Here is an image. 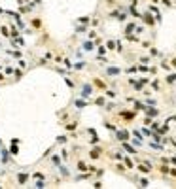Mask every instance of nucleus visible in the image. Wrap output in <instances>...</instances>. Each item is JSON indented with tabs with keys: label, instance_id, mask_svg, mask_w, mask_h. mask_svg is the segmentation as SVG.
<instances>
[{
	"label": "nucleus",
	"instance_id": "obj_1",
	"mask_svg": "<svg viewBox=\"0 0 176 189\" xmlns=\"http://www.w3.org/2000/svg\"><path fill=\"white\" fill-rule=\"evenodd\" d=\"M142 19H144V23H146V25H151V27L155 25V19L151 17V12H150V13H144V15H142Z\"/></svg>",
	"mask_w": 176,
	"mask_h": 189
},
{
	"label": "nucleus",
	"instance_id": "obj_2",
	"mask_svg": "<svg viewBox=\"0 0 176 189\" xmlns=\"http://www.w3.org/2000/svg\"><path fill=\"white\" fill-rule=\"evenodd\" d=\"M116 134H117V138H119L121 142H127V140H129V132H127V130H116Z\"/></svg>",
	"mask_w": 176,
	"mask_h": 189
},
{
	"label": "nucleus",
	"instance_id": "obj_3",
	"mask_svg": "<svg viewBox=\"0 0 176 189\" xmlns=\"http://www.w3.org/2000/svg\"><path fill=\"white\" fill-rule=\"evenodd\" d=\"M144 112H146V114H148V115H150V117H157V114H159V112H157V110H155V108H146V110H144Z\"/></svg>",
	"mask_w": 176,
	"mask_h": 189
},
{
	"label": "nucleus",
	"instance_id": "obj_4",
	"mask_svg": "<svg viewBox=\"0 0 176 189\" xmlns=\"http://www.w3.org/2000/svg\"><path fill=\"white\" fill-rule=\"evenodd\" d=\"M91 95V85H84V91H81V96L87 98V96Z\"/></svg>",
	"mask_w": 176,
	"mask_h": 189
},
{
	"label": "nucleus",
	"instance_id": "obj_5",
	"mask_svg": "<svg viewBox=\"0 0 176 189\" xmlns=\"http://www.w3.org/2000/svg\"><path fill=\"white\" fill-rule=\"evenodd\" d=\"M123 149H127V151H129V153H136V149H134L133 146H129V144H127V142H123Z\"/></svg>",
	"mask_w": 176,
	"mask_h": 189
},
{
	"label": "nucleus",
	"instance_id": "obj_6",
	"mask_svg": "<svg viewBox=\"0 0 176 189\" xmlns=\"http://www.w3.org/2000/svg\"><path fill=\"white\" fill-rule=\"evenodd\" d=\"M138 170L142 172V174H150V168L148 166H142V164H138Z\"/></svg>",
	"mask_w": 176,
	"mask_h": 189
},
{
	"label": "nucleus",
	"instance_id": "obj_7",
	"mask_svg": "<svg viewBox=\"0 0 176 189\" xmlns=\"http://www.w3.org/2000/svg\"><path fill=\"white\" fill-rule=\"evenodd\" d=\"M106 72H108V74H112V76H117V74H119V68H108Z\"/></svg>",
	"mask_w": 176,
	"mask_h": 189
},
{
	"label": "nucleus",
	"instance_id": "obj_8",
	"mask_svg": "<svg viewBox=\"0 0 176 189\" xmlns=\"http://www.w3.org/2000/svg\"><path fill=\"white\" fill-rule=\"evenodd\" d=\"M138 183H140V187H148L150 183H148V180H144V178H140L138 180Z\"/></svg>",
	"mask_w": 176,
	"mask_h": 189
},
{
	"label": "nucleus",
	"instance_id": "obj_9",
	"mask_svg": "<svg viewBox=\"0 0 176 189\" xmlns=\"http://www.w3.org/2000/svg\"><path fill=\"white\" fill-rule=\"evenodd\" d=\"M84 49H85V51H91V49H93V43H91V42H85V43H84Z\"/></svg>",
	"mask_w": 176,
	"mask_h": 189
},
{
	"label": "nucleus",
	"instance_id": "obj_10",
	"mask_svg": "<svg viewBox=\"0 0 176 189\" xmlns=\"http://www.w3.org/2000/svg\"><path fill=\"white\" fill-rule=\"evenodd\" d=\"M176 81V74H172V76H167V83H174Z\"/></svg>",
	"mask_w": 176,
	"mask_h": 189
},
{
	"label": "nucleus",
	"instance_id": "obj_11",
	"mask_svg": "<svg viewBox=\"0 0 176 189\" xmlns=\"http://www.w3.org/2000/svg\"><path fill=\"white\" fill-rule=\"evenodd\" d=\"M121 115H123L125 119H133V114H131V112H123V114H121Z\"/></svg>",
	"mask_w": 176,
	"mask_h": 189
},
{
	"label": "nucleus",
	"instance_id": "obj_12",
	"mask_svg": "<svg viewBox=\"0 0 176 189\" xmlns=\"http://www.w3.org/2000/svg\"><path fill=\"white\" fill-rule=\"evenodd\" d=\"M106 96H108V98H116V93L114 91H106Z\"/></svg>",
	"mask_w": 176,
	"mask_h": 189
},
{
	"label": "nucleus",
	"instance_id": "obj_13",
	"mask_svg": "<svg viewBox=\"0 0 176 189\" xmlns=\"http://www.w3.org/2000/svg\"><path fill=\"white\" fill-rule=\"evenodd\" d=\"M116 46H117V51H119V53L123 51V43H121V42H116Z\"/></svg>",
	"mask_w": 176,
	"mask_h": 189
},
{
	"label": "nucleus",
	"instance_id": "obj_14",
	"mask_svg": "<svg viewBox=\"0 0 176 189\" xmlns=\"http://www.w3.org/2000/svg\"><path fill=\"white\" fill-rule=\"evenodd\" d=\"M133 134H134V136H136V138H140V140H142V134H140V132H138V130H133Z\"/></svg>",
	"mask_w": 176,
	"mask_h": 189
},
{
	"label": "nucleus",
	"instance_id": "obj_15",
	"mask_svg": "<svg viewBox=\"0 0 176 189\" xmlns=\"http://www.w3.org/2000/svg\"><path fill=\"white\" fill-rule=\"evenodd\" d=\"M163 4H165L167 8H170V6H172V2H170V0H163Z\"/></svg>",
	"mask_w": 176,
	"mask_h": 189
},
{
	"label": "nucleus",
	"instance_id": "obj_16",
	"mask_svg": "<svg viewBox=\"0 0 176 189\" xmlns=\"http://www.w3.org/2000/svg\"><path fill=\"white\" fill-rule=\"evenodd\" d=\"M106 129H110V130H116V127H114L112 123H106Z\"/></svg>",
	"mask_w": 176,
	"mask_h": 189
}]
</instances>
